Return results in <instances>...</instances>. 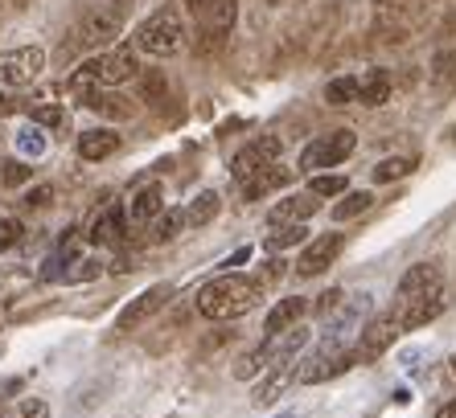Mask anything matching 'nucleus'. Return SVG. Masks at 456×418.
<instances>
[{"label": "nucleus", "mask_w": 456, "mask_h": 418, "mask_svg": "<svg viewBox=\"0 0 456 418\" xmlns=\"http://www.w3.org/2000/svg\"><path fill=\"white\" fill-rule=\"evenodd\" d=\"M264 300V283L247 275H218L198 292V312L206 320H239Z\"/></svg>", "instance_id": "1"}, {"label": "nucleus", "mask_w": 456, "mask_h": 418, "mask_svg": "<svg viewBox=\"0 0 456 418\" xmlns=\"http://www.w3.org/2000/svg\"><path fill=\"white\" fill-rule=\"evenodd\" d=\"M181 37H185V25H181L177 4H165L152 17H144L136 29V45L152 58H169V53L181 50Z\"/></svg>", "instance_id": "2"}, {"label": "nucleus", "mask_w": 456, "mask_h": 418, "mask_svg": "<svg viewBox=\"0 0 456 418\" xmlns=\"http://www.w3.org/2000/svg\"><path fill=\"white\" fill-rule=\"evenodd\" d=\"M354 361H358V353H350L341 341H330V336H325V345H321L313 357H305V361H300L297 377L305 382V386H317V382H330V377L346 374Z\"/></svg>", "instance_id": "3"}, {"label": "nucleus", "mask_w": 456, "mask_h": 418, "mask_svg": "<svg viewBox=\"0 0 456 418\" xmlns=\"http://www.w3.org/2000/svg\"><path fill=\"white\" fill-rule=\"evenodd\" d=\"M354 148H358V136H354L350 127L325 132V136L313 140V144L300 152V168H305V173H321V168H330V165H341Z\"/></svg>", "instance_id": "4"}, {"label": "nucleus", "mask_w": 456, "mask_h": 418, "mask_svg": "<svg viewBox=\"0 0 456 418\" xmlns=\"http://www.w3.org/2000/svg\"><path fill=\"white\" fill-rule=\"evenodd\" d=\"M42 70H45V50H37V45L0 53V86H29Z\"/></svg>", "instance_id": "5"}, {"label": "nucleus", "mask_w": 456, "mask_h": 418, "mask_svg": "<svg viewBox=\"0 0 456 418\" xmlns=\"http://www.w3.org/2000/svg\"><path fill=\"white\" fill-rule=\"evenodd\" d=\"M399 333H403V320H399V312H387L379 316V320H370V325L362 328V341H358V361H374L379 353H387V349L399 341Z\"/></svg>", "instance_id": "6"}, {"label": "nucleus", "mask_w": 456, "mask_h": 418, "mask_svg": "<svg viewBox=\"0 0 456 418\" xmlns=\"http://www.w3.org/2000/svg\"><path fill=\"white\" fill-rule=\"evenodd\" d=\"M280 136H259V140H251L247 148H239L234 152V160H231V173H234V181H247V177H255L259 168H267L272 160H280Z\"/></svg>", "instance_id": "7"}, {"label": "nucleus", "mask_w": 456, "mask_h": 418, "mask_svg": "<svg viewBox=\"0 0 456 418\" xmlns=\"http://www.w3.org/2000/svg\"><path fill=\"white\" fill-rule=\"evenodd\" d=\"M173 300V287L169 283H157V287H149L144 295H136V300L127 303L124 312H119V320H116V328H124V333H132V328H140L149 316H157L165 303Z\"/></svg>", "instance_id": "8"}, {"label": "nucleus", "mask_w": 456, "mask_h": 418, "mask_svg": "<svg viewBox=\"0 0 456 418\" xmlns=\"http://www.w3.org/2000/svg\"><path fill=\"white\" fill-rule=\"evenodd\" d=\"M341 246H346V238H341V234H321V238H313L305 246V254L297 259V275L313 279V275L330 271V262L341 254Z\"/></svg>", "instance_id": "9"}, {"label": "nucleus", "mask_w": 456, "mask_h": 418, "mask_svg": "<svg viewBox=\"0 0 456 418\" xmlns=\"http://www.w3.org/2000/svg\"><path fill=\"white\" fill-rule=\"evenodd\" d=\"M119 12L116 9H95L86 12V21L78 25V42L86 45V50H103V45H111L119 37Z\"/></svg>", "instance_id": "10"}, {"label": "nucleus", "mask_w": 456, "mask_h": 418, "mask_svg": "<svg viewBox=\"0 0 456 418\" xmlns=\"http://www.w3.org/2000/svg\"><path fill=\"white\" fill-rule=\"evenodd\" d=\"M436 287H444L440 267H436V262H415L411 271L399 279V287H395V303H411V300H419V295L436 292Z\"/></svg>", "instance_id": "11"}, {"label": "nucleus", "mask_w": 456, "mask_h": 418, "mask_svg": "<svg viewBox=\"0 0 456 418\" xmlns=\"http://www.w3.org/2000/svg\"><path fill=\"white\" fill-rule=\"evenodd\" d=\"M124 221H127V209L116 205V201H107L95 218H91V226H86V238L95 242V246H119L124 242Z\"/></svg>", "instance_id": "12"}, {"label": "nucleus", "mask_w": 456, "mask_h": 418, "mask_svg": "<svg viewBox=\"0 0 456 418\" xmlns=\"http://www.w3.org/2000/svg\"><path fill=\"white\" fill-rule=\"evenodd\" d=\"M444 308H448V292H444V287H436V292L419 295V300H411V303H395V312H399L403 328H424V325H432V320L444 312Z\"/></svg>", "instance_id": "13"}, {"label": "nucleus", "mask_w": 456, "mask_h": 418, "mask_svg": "<svg viewBox=\"0 0 456 418\" xmlns=\"http://www.w3.org/2000/svg\"><path fill=\"white\" fill-rule=\"evenodd\" d=\"M136 70L140 66H136V50H132V45H119V50H111V53H99V83L103 86L127 83Z\"/></svg>", "instance_id": "14"}, {"label": "nucleus", "mask_w": 456, "mask_h": 418, "mask_svg": "<svg viewBox=\"0 0 456 418\" xmlns=\"http://www.w3.org/2000/svg\"><path fill=\"white\" fill-rule=\"evenodd\" d=\"M321 209L317 193H297V197H284L267 209V226H288V221H308Z\"/></svg>", "instance_id": "15"}, {"label": "nucleus", "mask_w": 456, "mask_h": 418, "mask_svg": "<svg viewBox=\"0 0 456 418\" xmlns=\"http://www.w3.org/2000/svg\"><path fill=\"white\" fill-rule=\"evenodd\" d=\"M284 185H292V168H284V165L272 160L267 168H259L255 177L243 181V201H259V197H267V193H276V189H284Z\"/></svg>", "instance_id": "16"}, {"label": "nucleus", "mask_w": 456, "mask_h": 418, "mask_svg": "<svg viewBox=\"0 0 456 418\" xmlns=\"http://www.w3.org/2000/svg\"><path fill=\"white\" fill-rule=\"evenodd\" d=\"M160 209H165V189L152 181V185H144L136 197L127 201V218H132V226H149Z\"/></svg>", "instance_id": "17"}, {"label": "nucleus", "mask_w": 456, "mask_h": 418, "mask_svg": "<svg viewBox=\"0 0 456 418\" xmlns=\"http://www.w3.org/2000/svg\"><path fill=\"white\" fill-rule=\"evenodd\" d=\"M297 382V361H284V366H272V377L267 382H259V390H255V406L264 410V406H272L280 394H284L288 386Z\"/></svg>", "instance_id": "18"}, {"label": "nucleus", "mask_w": 456, "mask_h": 418, "mask_svg": "<svg viewBox=\"0 0 456 418\" xmlns=\"http://www.w3.org/2000/svg\"><path fill=\"white\" fill-rule=\"evenodd\" d=\"M308 312V303L300 300V295H288V300H280L272 312H267V320H264V336H276V333H284V328H292V325H300V316Z\"/></svg>", "instance_id": "19"}, {"label": "nucleus", "mask_w": 456, "mask_h": 418, "mask_svg": "<svg viewBox=\"0 0 456 418\" xmlns=\"http://www.w3.org/2000/svg\"><path fill=\"white\" fill-rule=\"evenodd\" d=\"M116 152H119V136L107 132V127H95V132H83V136H78V157L91 160V165L116 157Z\"/></svg>", "instance_id": "20"}, {"label": "nucleus", "mask_w": 456, "mask_h": 418, "mask_svg": "<svg viewBox=\"0 0 456 418\" xmlns=\"http://www.w3.org/2000/svg\"><path fill=\"white\" fill-rule=\"evenodd\" d=\"M387 99H391V78H387V70H370L366 78H358V103L382 107Z\"/></svg>", "instance_id": "21"}, {"label": "nucleus", "mask_w": 456, "mask_h": 418, "mask_svg": "<svg viewBox=\"0 0 456 418\" xmlns=\"http://www.w3.org/2000/svg\"><path fill=\"white\" fill-rule=\"evenodd\" d=\"M218 209H223V197H218L214 189H206V193H198V197L190 201V209H185V221H193V226H206V221L218 218Z\"/></svg>", "instance_id": "22"}, {"label": "nucleus", "mask_w": 456, "mask_h": 418, "mask_svg": "<svg viewBox=\"0 0 456 418\" xmlns=\"http://www.w3.org/2000/svg\"><path fill=\"white\" fill-rule=\"evenodd\" d=\"M185 230V209H160L152 218V242H173Z\"/></svg>", "instance_id": "23"}, {"label": "nucleus", "mask_w": 456, "mask_h": 418, "mask_svg": "<svg viewBox=\"0 0 456 418\" xmlns=\"http://www.w3.org/2000/svg\"><path fill=\"white\" fill-rule=\"evenodd\" d=\"M325 103H333V107L358 103V78H354V74H341V78H333V83L325 86Z\"/></svg>", "instance_id": "24"}, {"label": "nucleus", "mask_w": 456, "mask_h": 418, "mask_svg": "<svg viewBox=\"0 0 456 418\" xmlns=\"http://www.w3.org/2000/svg\"><path fill=\"white\" fill-rule=\"evenodd\" d=\"M370 205H374V193L358 189V193H350V197H341L338 205H333V218H338V221H350V218H358V213H366Z\"/></svg>", "instance_id": "25"}, {"label": "nucleus", "mask_w": 456, "mask_h": 418, "mask_svg": "<svg viewBox=\"0 0 456 418\" xmlns=\"http://www.w3.org/2000/svg\"><path fill=\"white\" fill-rule=\"evenodd\" d=\"M305 238H308L305 221H288V226H276V234H267V251H288V246H297Z\"/></svg>", "instance_id": "26"}, {"label": "nucleus", "mask_w": 456, "mask_h": 418, "mask_svg": "<svg viewBox=\"0 0 456 418\" xmlns=\"http://www.w3.org/2000/svg\"><path fill=\"white\" fill-rule=\"evenodd\" d=\"M83 94H86L83 103L91 107V111H103V116H116V119L132 116V107H127V103H116L119 94H99V91H83Z\"/></svg>", "instance_id": "27"}, {"label": "nucleus", "mask_w": 456, "mask_h": 418, "mask_svg": "<svg viewBox=\"0 0 456 418\" xmlns=\"http://www.w3.org/2000/svg\"><path fill=\"white\" fill-rule=\"evenodd\" d=\"M308 193H317V197H338V193H346V177H338V173H321V177L308 181Z\"/></svg>", "instance_id": "28"}, {"label": "nucleus", "mask_w": 456, "mask_h": 418, "mask_svg": "<svg viewBox=\"0 0 456 418\" xmlns=\"http://www.w3.org/2000/svg\"><path fill=\"white\" fill-rule=\"evenodd\" d=\"M411 160H403V157H391V160H382L379 168H374V181H379V185H387V181H399V177H407V173H411Z\"/></svg>", "instance_id": "29"}, {"label": "nucleus", "mask_w": 456, "mask_h": 418, "mask_svg": "<svg viewBox=\"0 0 456 418\" xmlns=\"http://www.w3.org/2000/svg\"><path fill=\"white\" fill-rule=\"evenodd\" d=\"M0 418H50V406H45L42 398H25V402H17L9 414H0Z\"/></svg>", "instance_id": "30"}, {"label": "nucleus", "mask_w": 456, "mask_h": 418, "mask_svg": "<svg viewBox=\"0 0 456 418\" xmlns=\"http://www.w3.org/2000/svg\"><path fill=\"white\" fill-rule=\"evenodd\" d=\"M29 119H33V124H42V127H66V111H62V107H33Z\"/></svg>", "instance_id": "31"}, {"label": "nucleus", "mask_w": 456, "mask_h": 418, "mask_svg": "<svg viewBox=\"0 0 456 418\" xmlns=\"http://www.w3.org/2000/svg\"><path fill=\"white\" fill-rule=\"evenodd\" d=\"M25 234V226L17 218H0V251H9V246H17Z\"/></svg>", "instance_id": "32"}, {"label": "nucleus", "mask_w": 456, "mask_h": 418, "mask_svg": "<svg viewBox=\"0 0 456 418\" xmlns=\"http://www.w3.org/2000/svg\"><path fill=\"white\" fill-rule=\"evenodd\" d=\"M29 177H33V168H29V165H21V160L4 165V173H0V181H4V185H25Z\"/></svg>", "instance_id": "33"}, {"label": "nucleus", "mask_w": 456, "mask_h": 418, "mask_svg": "<svg viewBox=\"0 0 456 418\" xmlns=\"http://www.w3.org/2000/svg\"><path fill=\"white\" fill-rule=\"evenodd\" d=\"M83 267H75V271H66V283H83V279H95L99 271H103V262H95V259H78Z\"/></svg>", "instance_id": "34"}, {"label": "nucleus", "mask_w": 456, "mask_h": 418, "mask_svg": "<svg viewBox=\"0 0 456 418\" xmlns=\"http://www.w3.org/2000/svg\"><path fill=\"white\" fill-rule=\"evenodd\" d=\"M21 201H25L29 209H45V205L53 201V185H37V189H29V193H25Z\"/></svg>", "instance_id": "35"}, {"label": "nucleus", "mask_w": 456, "mask_h": 418, "mask_svg": "<svg viewBox=\"0 0 456 418\" xmlns=\"http://www.w3.org/2000/svg\"><path fill=\"white\" fill-rule=\"evenodd\" d=\"M17 148H21V152H33V157H42L45 140L37 136V132H21V136H17Z\"/></svg>", "instance_id": "36"}, {"label": "nucleus", "mask_w": 456, "mask_h": 418, "mask_svg": "<svg viewBox=\"0 0 456 418\" xmlns=\"http://www.w3.org/2000/svg\"><path fill=\"white\" fill-rule=\"evenodd\" d=\"M452 66H456V53H440V58H436V78L448 83V78H452Z\"/></svg>", "instance_id": "37"}, {"label": "nucleus", "mask_w": 456, "mask_h": 418, "mask_svg": "<svg viewBox=\"0 0 456 418\" xmlns=\"http://www.w3.org/2000/svg\"><path fill=\"white\" fill-rule=\"evenodd\" d=\"M338 303H341V292H338V287H333V292H325V300H321V312H333Z\"/></svg>", "instance_id": "38"}, {"label": "nucleus", "mask_w": 456, "mask_h": 418, "mask_svg": "<svg viewBox=\"0 0 456 418\" xmlns=\"http://www.w3.org/2000/svg\"><path fill=\"white\" fill-rule=\"evenodd\" d=\"M436 418H456V402H444V406L436 410Z\"/></svg>", "instance_id": "39"}, {"label": "nucleus", "mask_w": 456, "mask_h": 418, "mask_svg": "<svg viewBox=\"0 0 456 418\" xmlns=\"http://www.w3.org/2000/svg\"><path fill=\"white\" fill-rule=\"evenodd\" d=\"M12 390H21V382H4V386H0V402H4V398H9Z\"/></svg>", "instance_id": "40"}, {"label": "nucleus", "mask_w": 456, "mask_h": 418, "mask_svg": "<svg viewBox=\"0 0 456 418\" xmlns=\"http://www.w3.org/2000/svg\"><path fill=\"white\" fill-rule=\"evenodd\" d=\"M185 4H190L193 12H202V9H206V0H185Z\"/></svg>", "instance_id": "41"}, {"label": "nucleus", "mask_w": 456, "mask_h": 418, "mask_svg": "<svg viewBox=\"0 0 456 418\" xmlns=\"http://www.w3.org/2000/svg\"><path fill=\"white\" fill-rule=\"evenodd\" d=\"M267 4H280V0H267Z\"/></svg>", "instance_id": "42"}, {"label": "nucleus", "mask_w": 456, "mask_h": 418, "mask_svg": "<svg viewBox=\"0 0 456 418\" xmlns=\"http://www.w3.org/2000/svg\"><path fill=\"white\" fill-rule=\"evenodd\" d=\"M452 369H456V361H452Z\"/></svg>", "instance_id": "43"}]
</instances>
